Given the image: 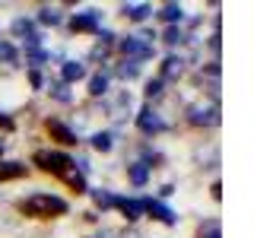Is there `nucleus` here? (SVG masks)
Returning <instances> with one entry per match:
<instances>
[{
  "mask_svg": "<svg viewBox=\"0 0 254 238\" xmlns=\"http://www.w3.org/2000/svg\"><path fill=\"white\" fill-rule=\"evenodd\" d=\"M32 165H38L42 172L48 175H54V178H61L64 184H67L73 194H86V178H83V172L76 169V162L70 156H64V153H54V149H38L35 156H32Z\"/></svg>",
  "mask_w": 254,
  "mask_h": 238,
  "instance_id": "obj_1",
  "label": "nucleus"
},
{
  "mask_svg": "<svg viewBox=\"0 0 254 238\" xmlns=\"http://www.w3.org/2000/svg\"><path fill=\"white\" fill-rule=\"evenodd\" d=\"M16 210L29 219H54V216H64V213H67V200H61V197H54V194H32V197L16 203Z\"/></svg>",
  "mask_w": 254,
  "mask_h": 238,
  "instance_id": "obj_2",
  "label": "nucleus"
},
{
  "mask_svg": "<svg viewBox=\"0 0 254 238\" xmlns=\"http://www.w3.org/2000/svg\"><path fill=\"white\" fill-rule=\"evenodd\" d=\"M45 127H48V133H51V140L64 143V146H76V133L70 130V127L64 124V121H48Z\"/></svg>",
  "mask_w": 254,
  "mask_h": 238,
  "instance_id": "obj_3",
  "label": "nucleus"
},
{
  "mask_svg": "<svg viewBox=\"0 0 254 238\" xmlns=\"http://www.w3.org/2000/svg\"><path fill=\"white\" fill-rule=\"evenodd\" d=\"M143 213H149L153 219L165 222V226H175V213L165 203H159V200H143Z\"/></svg>",
  "mask_w": 254,
  "mask_h": 238,
  "instance_id": "obj_4",
  "label": "nucleus"
},
{
  "mask_svg": "<svg viewBox=\"0 0 254 238\" xmlns=\"http://www.w3.org/2000/svg\"><path fill=\"white\" fill-rule=\"evenodd\" d=\"M73 32H99V13H76L70 19Z\"/></svg>",
  "mask_w": 254,
  "mask_h": 238,
  "instance_id": "obj_5",
  "label": "nucleus"
},
{
  "mask_svg": "<svg viewBox=\"0 0 254 238\" xmlns=\"http://www.w3.org/2000/svg\"><path fill=\"white\" fill-rule=\"evenodd\" d=\"M137 124H140V130H143V133H159V130L165 127V124H162V118H159V115H153L149 108H143V111H140Z\"/></svg>",
  "mask_w": 254,
  "mask_h": 238,
  "instance_id": "obj_6",
  "label": "nucleus"
},
{
  "mask_svg": "<svg viewBox=\"0 0 254 238\" xmlns=\"http://www.w3.org/2000/svg\"><path fill=\"white\" fill-rule=\"evenodd\" d=\"M115 206H118V210H121V213H124V216L130 219V222L143 216V203H140V200H127V197H115Z\"/></svg>",
  "mask_w": 254,
  "mask_h": 238,
  "instance_id": "obj_7",
  "label": "nucleus"
},
{
  "mask_svg": "<svg viewBox=\"0 0 254 238\" xmlns=\"http://www.w3.org/2000/svg\"><path fill=\"white\" fill-rule=\"evenodd\" d=\"M26 175V165L22 162H3L0 165V181H16Z\"/></svg>",
  "mask_w": 254,
  "mask_h": 238,
  "instance_id": "obj_8",
  "label": "nucleus"
},
{
  "mask_svg": "<svg viewBox=\"0 0 254 238\" xmlns=\"http://www.w3.org/2000/svg\"><path fill=\"white\" fill-rule=\"evenodd\" d=\"M121 51L124 54H133V58H149V45L137 42V38H127V42H121Z\"/></svg>",
  "mask_w": 254,
  "mask_h": 238,
  "instance_id": "obj_9",
  "label": "nucleus"
},
{
  "mask_svg": "<svg viewBox=\"0 0 254 238\" xmlns=\"http://www.w3.org/2000/svg\"><path fill=\"white\" fill-rule=\"evenodd\" d=\"M127 175H130V181L140 187V184H146V178H149V165L133 162V165H127Z\"/></svg>",
  "mask_w": 254,
  "mask_h": 238,
  "instance_id": "obj_10",
  "label": "nucleus"
},
{
  "mask_svg": "<svg viewBox=\"0 0 254 238\" xmlns=\"http://www.w3.org/2000/svg\"><path fill=\"white\" fill-rule=\"evenodd\" d=\"M61 76H64V83H73V79L83 76V63H64Z\"/></svg>",
  "mask_w": 254,
  "mask_h": 238,
  "instance_id": "obj_11",
  "label": "nucleus"
},
{
  "mask_svg": "<svg viewBox=\"0 0 254 238\" xmlns=\"http://www.w3.org/2000/svg\"><path fill=\"white\" fill-rule=\"evenodd\" d=\"M13 32H16L19 38H26V42H32V38H35V35H32V22H29V19H16V22H13Z\"/></svg>",
  "mask_w": 254,
  "mask_h": 238,
  "instance_id": "obj_12",
  "label": "nucleus"
},
{
  "mask_svg": "<svg viewBox=\"0 0 254 238\" xmlns=\"http://www.w3.org/2000/svg\"><path fill=\"white\" fill-rule=\"evenodd\" d=\"M159 16H162L165 22H175V19H181V6H178V3H165Z\"/></svg>",
  "mask_w": 254,
  "mask_h": 238,
  "instance_id": "obj_13",
  "label": "nucleus"
},
{
  "mask_svg": "<svg viewBox=\"0 0 254 238\" xmlns=\"http://www.w3.org/2000/svg\"><path fill=\"white\" fill-rule=\"evenodd\" d=\"M92 200H95V206H102V210L115 206V197H111V194H105V190H92Z\"/></svg>",
  "mask_w": 254,
  "mask_h": 238,
  "instance_id": "obj_14",
  "label": "nucleus"
},
{
  "mask_svg": "<svg viewBox=\"0 0 254 238\" xmlns=\"http://www.w3.org/2000/svg\"><path fill=\"white\" fill-rule=\"evenodd\" d=\"M124 13L130 16V19H143V16L149 13V6L146 3H130V6H124Z\"/></svg>",
  "mask_w": 254,
  "mask_h": 238,
  "instance_id": "obj_15",
  "label": "nucleus"
},
{
  "mask_svg": "<svg viewBox=\"0 0 254 238\" xmlns=\"http://www.w3.org/2000/svg\"><path fill=\"white\" fill-rule=\"evenodd\" d=\"M105 89H108V79L102 76V73L89 79V92H92V95H102V92H105Z\"/></svg>",
  "mask_w": 254,
  "mask_h": 238,
  "instance_id": "obj_16",
  "label": "nucleus"
},
{
  "mask_svg": "<svg viewBox=\"0 0 254 238\" xmlns=\"http://www.w3.org/2000/svg\"><path fill=\"white\" fill-rule=\"evenodd\" d=\"M92 146L99 149V153H108V149H111V137H108V133H95V137H92Z\"/></svg>",
  "mask_w": 254,
  "mask_h": 238,
  "instance_id": "obj_17",
  "label": "nucleus"
},
{
  "mask_svg": "<svg viewBox=\"0 0 254 238\" xmlns=\"http://www.w3.org/2000/svg\"><path fill=\"white\" fill-rule=\"evenodd\" d=\"M0 60H16V51L6 42H0Z\"/></svg>",
  "mask_w": 254,
  "mask_h": 238,
  "instance_id": "obj_18",
  "label": "nucleus"
},
{
  "mask_svg": "<svg viewBox=\"0 0 254 238\" xmlns=\"http://www.w3.org/2000/svg\"><path fill=\"white\" fill-rule=\"evenodd\" d=\"M159 92H162V79H153V83L146 86V95H149V99H156Z\"/></svg>",
  "mask_w": 254,
  "mask_h": 238,
  "instance_id": "obj_19",
  "label": "nucleus"
},
{
  "mask_svg": "<svg viewBox=\"0 0 254 238\" xmlns=\"http://www.w3.org/2000/svg\"><path fill=\"white\" fill-rule=\"evenodd\" d=\"M29 83L35 86V89H42V73H38V70H29Z\"/></svg>",
  "mask_w": 254,
  "mask_h": 238,
  "instance_id": "obj_20",
  "label": "nucleus"
},
{
  "mask_svg": "<svg viewBox=\"0 0 254 238\" xmlns=\"http://www.w3.org/2000/svg\"><path fill=\"white\" fill-rule=\"evenodd\" d=\"M42 22H51V26H54V22H58V13H54V10H42Z\"/></svg>",
  "mask_w": 254,
  "mask_h": 238,
  "instance_id": "obj_21",
  "label": "nucleus"
},
{
  "mask_svg": "<svg viewBox=\"0 0 254 238\" xmlns=\"http://www.w3.org/2000/svg\"><path fill=\"white\" fill-rule=\"evenodd\" d=\"M178 29H169V32H165V42H169V45H175V42H178Z\"/></svg>",
  "mask_w": 254,
  "mask_h": 238,
  "instance_id": "obj_22",
  "label": "nucleus"
},
{
  "mask_svg": "<svg viewBox=\"0 0 254 238\" xmlns=\"http://www.w3.org/2000/svg\"><path fill=\"white\" fill-rule=\"evenodd\" d=\"M206 238H219V226H216V222H210V226H206Z\"/></svg>",
  "mask_w": 254,
  "mask_h": 238,
  "instance_id": "obj_23",
  "label": "nucleus"
},
{
  "mask_svg": "<svg viewBox=\"0 0 254 238\" xmlns=\"http://www.w3.org/2000/svg\"><path fill=\"white\" fill-rule=\"evenodd\" d=\"M0 127H3V130H13V121H10V118H3V115H0Z\"/></svg>",
  "mask_w": 254,
  "mask_h": 238,
  "instance_id": "obj_24",
  "label": "nucleus"
},
{
  "mask_svg": "<svg viewBox=\"0 0 254 238\" xmlns=\"http://www.w3.org/2000/svg\"><path fill=\"white\" fill-rule=\"evenodd\" d=\"M0 156H3V143H0Z\"/></svg>",
  "mask_w": 254,
  "mask_h": 238,
  "instance_id": "obj_25",
  "label": "nucleus"
}]
</instances>
